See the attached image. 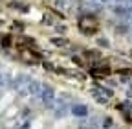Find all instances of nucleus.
<instances>
[{
    "label": "nucleus",
    "instance_id": "nucleus-1",
    "mask_svg": "<svg viewBox=\"0 0 132 129\" xmlns=\"http://www.w3.org/2000/svg\"><path fill=\"white\" fill-rule=\"evenodd\" d=\"M79 28H81V31H85V33H95L97 31V22L94 20V19H82L81 22H79Z\"/></svg>",
    "mask_w": 132,
    "mask_h": 129
},
{
    "label": "nucleus",
    "instance_id": "nucleus-2",
    "mask_svg": "<svg viewBox=\"0 0 132 129\" xmlns=\"http://www.w3.org/2000/svg\"><path fill=\"white\" fill-rule=\"evenodd\" d=\"M2 44H4V46L11 44V39H9V37H4V39H2Z\"/></svg>",
    "mask_w": 132,
    "mask_h": 129
}]
</instances>
